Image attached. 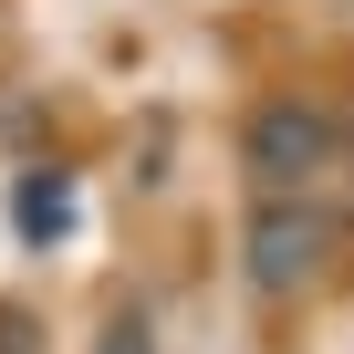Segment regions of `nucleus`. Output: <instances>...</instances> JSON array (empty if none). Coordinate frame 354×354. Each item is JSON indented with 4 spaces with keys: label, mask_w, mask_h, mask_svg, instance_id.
I'll list each match as a JSON object with an SVG mask.
<instances>
[{
    "label": "nucleus",
    "mask_w": 354,
    "mask_h": 354,
    "mask_svg": "<svg viewBox=\"0 0 354 354\" xmlns=\"http://www.w3.org/2000/svg\"><path fill=\"white\" fill-rule=\"evenodd\" d=\"M333 146H344V125L323 115V104H302V94H271L250 125H240V177L261 198H302L313 177L333 167Z\"/></svg>",
    "instance_id": "obj_1"
},
{
    "label": "nucleus",
    "mask_w": 354,
    "mask_h": 354,
    "mask_svg": "<svg viewBox=\"0 0 354 354\" xmlns=\"http://www.w3.org/2000/svg\"><path fill=\"white\" fill-rule=\"evenodd\" d=\"M323 250H333V219L302 209V198H261L250 230H240V271H250V292H302V281L323 271Z\"/></svg>",
    "instance_id": "obj_2"
},
{
    "label": "nucleus",
    "mask_w": 354,
    "mask_h": 354,
    "mask_svg": "<svg viewBox=\"0 0 354 354\" xmlns=\"http://www.w3.org/2000/svg\"><path fill=\"white\" fill-rule=\"evenodd\" d=\"M11 219H21V240H32V250H53V240L73 230V188L32 167V177H21V198H11Z\"/></svg>",
    "instance_id": "obj_3"
},
{
    "label": "nucleus",
    "mask_w": 354,
    "mask_h": 354,
    "mask_svg": "<svg viewBox=\"0 0 354 354\" xmlns=\"http://www.w3.org/2000/svg\"><path fill=\"white\" fill-rule=\"evenodd\" d=\"M94 354H156V323H146V313H115V323L94 333Z\"/></svg>",
    "instance_id": "obj_4"
},
{
    "label": "nucleus",
    "mask_w": 354,
    "mask_h": 354,
    "mask_svg": "<svg viewBox=\"0 0 354 354\" xmlns=\"http://www.w3.org/2000/svg\"><path fill=\"white\" fill-rule=\"evenodd\" d=\"M32 333H42V323H32L21 302H0V354H32Z\"/></svg>",
    "instance_id": "obj_5"
}]
</instances>
